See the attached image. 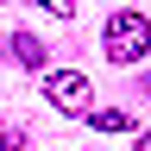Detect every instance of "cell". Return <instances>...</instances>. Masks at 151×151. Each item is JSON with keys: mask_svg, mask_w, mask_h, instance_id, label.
<instances>
[{"mask_svg": "<svg viewBox=\"0 0 151 151\" xmlns=\"http://www.w3.org/2000/svg\"><path fill=\"white\" fill-rule=\"evenodd\" d=\"M139 151H151V132H139Z\"/></svg>", "mask_w": 151, "mask_h": 151, "instance_id": "52a82bcc", "label": "cell"}, {"mask_svg": "<svg viewBox=\"0 0 151 151\" xmlns=\"http://www.w3.org/2000/svg\"><path fill=\"white\" fill-rule=\"evenodd\" d=\"M32 6H44V13H57V19H69V13H76V0H32Z\"/></svg>", "mask_w": 151, "mask_h": 151, "instance_id": "5b68a950", "label": "cell"}, {"mask_svg": "<svg viewBox=\"0 0 151 151\" xmlns=\"http://www.w3.org/2000/svg\"><path fill=\"white\" fill-rule=\"evenodd\" d=\"M44 94H50V107H57V113H69V120L94 113V88H88V76H82V69H50V76H44Z\"/></svg>", "mask_w": 151, "mask_h": 151, "instance_id": "7a4b0ae2", "label": "cell"}, {"mask_svg": "<svg viewBox=\"0 0 151 151\" xmlns=\"http://www.w3.org/2000/svg\"><path fill=\"white\" fill-rule=\"evenodd\" d=\"M101 50L113 57V63H139V57L151 50V19H139V13H113V19H107Z\"/></svg>", "mask_w": 151, "mask_h": 151, "instance_id": "6da1fadb", "label": "cell"}, {"mask_svg": "<svg viewBox=\"0 0 151 151\" xmlns=\"http://www.w3.org/2000/svg\"><path fill=\"white\" fill-rule=\"evenodd\" d=\"M0 6H6V0H0Z\"/></svg>", "mask_w": 151, "mask_h": 151, "instance_id": "ba28073f", "label": "cell"}, {"mask_svg": "<svg viewBox=\"0 0 151 151\" xmlns=\"http://www.w3.org/2000/svg\"><path fill=\"white\" fill-rule=\"evenodd\" d=\"M13 57H19L25 69H38V63H44V44H38L32 32H13Z\"/></svg>", "mask_w": 151, "mask_h": 151, "instance_id": "3957f363", "label": "cell"}, {"mask_svg": "<svg viewBox=\"0 0 151 151\" xmlns=\"http://www.w3.org/2000/svg\"><path fill=\"white\" fill-rule=\"evenodd\" d=\"M0 151H25V132H13V126H6V132H0Z\"/></svg>", "mask_w": 151, "mask_h": 151, "instance_id": "8992f818", "label": "cell"}, {"mask_svg": "<svg viewBox=\"0 0 151 151\" xmlns=\"http://www.w3.org/2000/svg\"><path fill=\"white\" fill-rule=\"evenodd\" d=\"M88 120H94V132H126V126H132V120H126L120 107H94Z\"/></svg>", "mask_w": 151, "mask_h": 151, "instance_id": "277c9868", "label": "cell"}]
</instances>
